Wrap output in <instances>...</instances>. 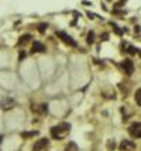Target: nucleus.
Returning <instances> with one entry per match:
<instances>
[{
  "label": "nucleus",
  "instance_id": "nucleus-3",
  "mask_svg": "<svg viewBox=\"0 0 141 151\" xmlns=\"http://www.w3.org/2000/svg\"><path fill=\"white\" fill-rule=\"evenodd\" d=\"M57 35H58V37H59V38L65 42V44H68L69 47H76V41H75L71 35H68L67 33H64V31H58V33H57Z\"/></svg>",
  "mask_w": 141,
  "mask_h": 151
},
{
  "label": "nucleus",
  "instance_id": "nucleus-12",
  "mask_svg": "<svg viewBox=\"0 0 141 151\" xmlns=\"http://www.w3.org/2000/svg\"><path fill=\"white\" fill-rule=\"evenodd\" d=\"M47 28H48L47 23H41V24H38V31H40V33H45Z\"/></svg>",
  "mask_w": 141,
  "mask_h": 151
},
{
  "label": "nucleus",
  "instance_id": "nucleus-19",
  "mask_svg": "<svg viewBox=\"0 0 141 151\" xmlns=\"http://www.w3.org/2000/svg\"><path fill=\"white\" fill-rule=\"evenodd\" d=\"M24 57H26V52L23 51V52H20V55H19V59H20V61H23V59H24Z\"/></svg>",
  "mask_w": 141,
  "mask_h": 151
},
{
  "label": "nucleus",
  "instance_id": "nucleus-2",
  "mask_svg": "<svg viewBox=\"0 0 141 151\" xmlns=\"http://www.w3.org/2000/svg\"><path fill=\"white\" fill-rule=\"evenodd\" d=\"M130 136L134 138H141V123H133L128 127Z\"/></svg>",
  "mask_w": 141,
  "mask_h": 151
},
{
  "label": "nucleus",
  "instance_id": "nucleus-8",
  "mask_svg": "<svg viewBox=\"0 0 141 151\" xmlns=\"http://www.w3.org/2000/svg\"><path fill=\"white\" fill-rule=\"evenodd\" d=\"M30 40H31V35H30V34H24V35H21L20 40H19V45H26Z\"/></svg>",
  "mask_w": 141,
  "mask_h": 151
},
{
  "label": "nucleus",
  "instance_id": "nucleus-13",
  "mask_svg": "<svg viewBox=\"0 0 141 151\" xmlns=\"http://www.w3.org/2000/svg\"><path fill=\"white\" fill-rule=\"evenodd\" d=\"M137 51H138V48H135V47H133V45H128L127 52L130 54V55H135V54H137Z\"/></svg>",
  "mask_w": 141,
  "mask_h": 151
},
{
  "label": "nucleus",
  "instance_id": "nucleus-23",
  "mask_svg": "<svg viewBox=\"0 0 141 151\" xmlns=\"http://www.w3.org/2000/svg\"><path fill=\"white\" fill-rule=\"evenodd\" d=\"M109 1H110V0H109Z\"/></svg>",
  "mask_w": 141,
  "mask_h": 151
},
{
  "label": "nucleus",
  "instance_id": "nucleus-11",
  "mask_svg": "<svg viewBox=\"0 0 141 151\" xmlns=\"http://www.w3.org/2000/svg\"><path fill=\"white\" fill-rule=\"evenodd\" d=\"M86 41H87V44H93V42H94V33H93V31H90V33L87 34Z\"/></svg>",
  "mask_w": 141,
  "mask_h": 151
},
{
  "label": "nucleus",
  "instance_id": "nucleus-5",
  "mask_svg": "<svg viewBox=\"0 0 141 151\" xmlns=\"http://www.w3.org/2000/svg\"><path fill=\"white\" fill-rule=\"evenodd\" d=\"M121 66L124 68V72L127 73V75H131L133 71H134V64H133L131 59H124V61L121 62Z\"/></svg>",
  "mask_w": 141,
  "mask_h": 151
},
{
  "label": "nucleus",
  "instance_id": "nucleus-6",
  "mask_svg": "<svg viewBox=\"0 0 141 151\" xmlns=\"http://www.w3.org/2000/svg\"><path fill=\"white\" fill-rule=\"evenodd\" d=\"M135 148V144L131 140H123L120 144V150L121 151H133Z\"/></svg>",
  "mask_w": 141,
  "mask_h": 151
},
{
  "label": "nucleus",
  "instance_id": "nucleus-1",
  "mask_svg": "<svg viewBox=\"0 0 141 151\" xmlns=\"http://www.w3.org/2000/svg\"><path fill=\"white\" fill-rule=\"evenodd\" d=\"M69 130H71V124L69 123H61L59 126L51 129V136L57 138V140H62L69 133Z\"/></svg>",
  "mask_w": 141,
  "mask_h": 151
},
{
  "label": "nucleus",
  "instance_id": "nucleus-9",
  "mask_svg": "<svg viewBox=\"0 0 141 151\" xmlns=\"http://www.w3.org/2000/svg\"><path fill=\"white\" fill-rule=\"evenodd\" d=\"M38 132H27V133H21V137L23 138H30V137H34V136H37Z\"/></svg>",
  "mask_w": 141,
  "mask_h": 151
},
{
  "label": "nucleus",
  "instance_id": "nucleus-15",
  "mask_svg": "<svg viewBox=\"0 0 141 151\" xmlns=\"http://www.w3.org/2000/svg\"><path fill=\"white\" fill-rule=\"evenodd\" d=\"M107 148L110 151L116 148V143H114V140H109V141H107Z\"/></svg>",
  "mask_w": 141,
  "mask_h": 151
},
{
  "label": "nucleus",
  "instance_id": "nucleus-18",
  "mask_svg": "<svg viewBox=\"0 0 141 151\" xmlns=\"http://www.w3.org/2000/svg\"><path fill=\"white\" fill-rule=\"evenodd\" d=\"M124 3H126V0H120V1H119V3L116 4V9H117V7H121L123 4H124Z\"/></svg>",
  "mask_w": 141,
  "mask_h": 151
},
{
  "label": "nucleus",
  "instance_id": "nucleus-4",
  "mask_svg": "<svg viewBox=\"0 0 141 151\" xmlns=\"http://www.w3.org/2000/svg\"><path fill=\"white\" fill-rule=\"evenodd\" d=\"M48 143H49L48 138H41V140H38V141L34 144L33 151H44L48 147Z\"/></svg>",
  "mask_w": 141,
  "mask_h": 151
},
{
  "label": "nucleus",
  "instance_id": "nucleus-22",
  "mask_svg": "<svg viewBox=\"0 0 141 151\" xmlns=\"http://www.w3.org/2000/svg\"><path fill=\"white\" fill-rule=\"evenodd\" d=\"M1 140H3V136H0V144H1Z\"/></svg>",
  "mask_w": 141,
  "mask_h": 151
},
{
  "label": "nucleus",
  "instance_id": "nucleus-14",
  "mask_svg": "<svg viewBox=\"0 0 141 151\" xmlns=\"http://www.w3.org/2000/svg\"><path fill=\"white\" fill-rule=\"evenodd\" d=\"M67 151H78V147H76V144H75L74 141H71V143H69Z\"/></svg>",
  "mask_w": 141,
  "mask_h": 151
},
{
  "label": "nucleus",
  "instance_id": "nucleus-20",
  "mask_svg": "<svg viewBox=\"0 0 141 151\" xmlns=\"http://www.w3.org/2000/svg\"><path fill=\"white\" fill-rule=\"evenodd\" d=\"M94 16H96V14H92V13H87V17H89V19H93Z\"/></svg>",
  "mask_w": 141,
  "mask_h": 151
},
{
  "label": "nucleus",
  "instance_id": "nucleus-7",
  "mask_svg": "<svg viewBox=\"0 0 141 151\" xmlns=\"http://www.w3.org/2000/svg\"><path fill=\"white\" fill-rule=\"evenodd\" d=\"M45 51V47L42 45L41 42H38V41H34L33 44V52H44Z\"/></svg>",
  "mask_w": 141,
  "mask_h": 151
},
{
  "label": "nucleus",
  "instance_id": "nucleus-10",
  "mask_svg": "<svg viewBox=\"0 0 141 151\" xmlns=\"http://www.w3.org/2000/svg\"><path fill=\"white\" fill-rule=\"evenodd\" d=\"M135 103H137V105L140 106L141 107V89H138V91H137V92H135Z\"/></svg>",
  "mask_w": 141,
  "mask_h": 151
},
{
  "label": "nucleus",
  "instance_id": "nucleus-17",
  "mask_svg": "<svg viewBox=\"0 0 141 151\" xmlns=\"http://www.w3.org/2000/svg\"><path fill=\"white\" fill-rule=\"evenodd\" d=\"M107 40H109V34L104 33L103 35H102V41H107Z\"/></svg>",
  "mask_w": 141,
  "mask_h": 151
},
{
  "label": "nucleus",
  "instance_id": "nucleus-16",
  "mask_svg": "<svg viewBox=\"0 0 141 151\" xmlns=\"http://www.w3.org/2000/svg\"><path fill=\"white\" fill-rule=\"evenodd\" d=\"M112 27H113V30L116 31V34H119V35H121V34H123V31L119 28V26H117V24H113V23H112Z\"/></svg>",
  "mask_w": 141,
  "mask_h": 151
},
{
  "label": "nucleus",
  "instance_id": "nucleus-21",
  "mask_svg": "<svg viewBox=\"0 0 141 151\" xmlns=\"http://www.w3.org/2000/svg\"><path fill=\"white\" fill-rule=\"evenodd\" d=\"M137 54H138V55L141 57V50H138V51H137Z\"/></svg>",
  "mask_w": 141,
  "mask_h": 151
}]
</instances>
